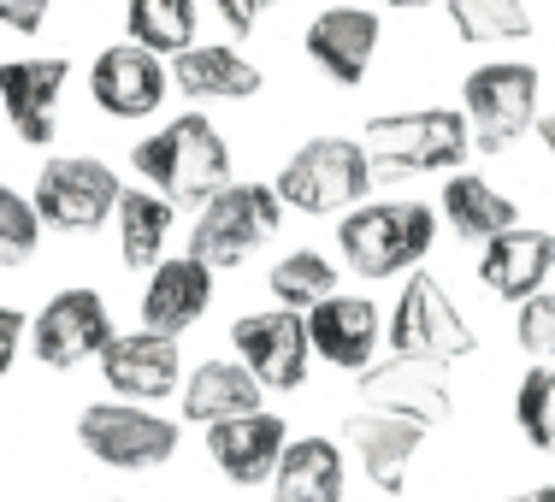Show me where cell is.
<instances>
[{
	"label": "cell",
	"instance_id": "10",
	"mask_svg": "<svg viewBox=\"0 0 555 502\" xmlns=\"http://www.w3.org/2000/svg\"><path fill=\"white\" fill-rule=\"evenodd\" d=\"M171 95V72L166 54L142 42H113L101 48V60L89 65V101H95L118 125H137V118H154Z\"/></svg>",
	"mask_w": 555,
	"mask_h": 502
},
{
	"label": "cell",
	"instance_id": "20",
	"mask_svg": "<svg viewBox=\"0 0 555 502\" xmlns=\"http://www.w3.org/2000/svg\"><path fill=\"white\" fill-rule=\"evenodd\" d=\"M284 443H289L284 420L267 414V408L231 414V420H214V426H207V455H214V467L231 485H267L278 455H284Z\"/></svg>",
	"mask_w": 555,
	"mask_h": 502
},
{
	"label": "cell",
	"instance_id": "15",
	"mask_svg": "<svg viewBox=\"0 0 555 502\" xmlns=\"http://www.w3.org/2000/svg\"><path fill=\"white\" fill-rule=\"evenodd\" d=\"M378 42H385V24H378L373 7H325L301 30V54L343 89L366 83V72L378 60Z\"/></svg>",
	"mask_w": 555,
	"mask_h": 502
},
{
	"label": "cell",
	"instance_id": "28",
	"mask_svg": "<svg viewBox=\"0 0 555 502\" xmlns=\"http://www.w3.org/2000/svg\"><path fill=\"white\" fill-rule=\"evenodd\" d=\"M195 18H202L195 0H125L130 42L154 48V54H178V48H190L195 42Z\"/></svg>",
	"mask_w": 555,
	"mask_h": 502
},
{
	"label": "cell",
	"instance_id": "1",
	"mask_svg": "<svg viewBox=\"0 0 555 502\" xmlns=\"http://www.w3.org/2000/svg\"><path fill=\"white\" fill-rule=\"evenodd\" d=\"M130 166H137V178H149L166 202L202 207L219 183H231V142L219 137V125L207 113H178L130 149Z\"/></svg>",
	"mask_w": 555,
	"mask_h": 502
},
{
	"label": "cell",
	"instance_id": "38",
	"mask_svg": "<svg viewBox=\"0 0 555 502\" xmlns=\"http://www.w3.org/2000/svg\"><path fill=\"white\" fill-rule=\"evenodd\" d=\"M385 7H431V0H385Z\"/></svg>",
	"mask_w": 555,
	"mask_h": 502
},
{
	"label": "cell",
	"instance_id": "13",
	"mask_svg": "<svg viewBox=\"0 0 555 502\" xmlns=\"http://www.w3.org/2000/svg\"><path fill=\"white\" fill-rule=\"evenodd\" d=\"M113 343V313L101 289H60L54 301H42V313L30 320V349L42 366H83L95 361L101 349Z\"/></svg>",
	"mask_w": 555,
	"mask_h": 502
},
{
	"label": "cell",
	"instance_id": "33",
	"mask_svg": "<svg viewBox=\"0 0 555 502\" xmlns=\"http://www.w3.org/2000/svg\"><path fill=\"white\" fill-rule=\"evenodd\" d=\"M54 12V0H0V30L12 36H36Z\"/></svg>",
	"mask_w": 555,
	"mask_h": 502
},
{
	"label": "cell",
	"instance_id": "31",
	"mask_svg": "<svg viewBox=\"0 0 555 502\" xmlns=\"http://www.w3.org/2000/svg\"><path fill=\"white\" fill-rule=\"evenodd\" d=\"M42 248V214L24 190L0 183V267H30Z\"/></svg>",
	"mask_w": 555,
	"mask_h": 502
},
{
	"label": "cell",
	"instance_id": "2",
	"mask_svg": "<svg viewBox=\"0 0 555 502\" xmlns=\"http://www.w3.org/2000/svg\"><path fill=\"white\" fill-rule=\"evenodd\" d=\"M438 243V214L426 202H373L366 195L361 207H349L337 224V255L354 279L385 284L414 272L420 260Z\"/></svg>",
	"mask_w": 555,
	"mask_h": 502
},
{
	"label": "cell",
	"instance_id": "34",
	"mask_svg": "<svg viewBox=\"0 0 555 502\" xmlns=\"http://www.w3.org/2000/svg\"><path fill=\"white\" fill-rule=\"evenodd\" d=\"M278 7V0H214V12L224 18V30L231 36H255L260 30V18Z\"/></svg>",
	"mask_w": 555,
	"mask_h": 502
},
{
	"label": "cell",
	"instance_id": "11",
	"mask_svg": "<svg viewBox=\"0 0 555 502\" xmlns=\"http://www.w3.org/2000/svg\"><path fill=\"white\" fill-rule=\"evenodd\" d=\"M72 83V60L65 54H18L0 60V113H7L12 137L48 149L60 130V101Z\"/></svg>",
	"mask_w": 555,
	"mask_h": 502
},
{
	"label": "cell",
	"instance_id": "6",
	"mask_svg": "<svg viewBox=\"0 0 555 502\" xmlns=\"http://www.w3.org/2000/svg\"><path fill=\"white\" fill-rule=\"evenodd\" d=\"M278 224H284V202H278L272 183H219V190L195 207L190 255H202L214 272L243 267Z\"/></svg>",
	"mask_w": 555,
	"mask_h": 502
},
{
	"label": "cell",
	"instance_id": "29",
	"mask_svg": "<svg viewBox=\"0 0 555 502\" xmlns=\"http://www.w3.org/2000/svg\"><path fill=\"white\" fill-rule=\"evenodd\" d=\"M449 24H455L461 42H526L532 36V12H526V0H443Z\"/></svg>",
	"mask_w": 555,
	"mask_h": 502
},
{
	"label": "cell",
	"instance_id": "17",
	"mask_svg": "<svg viewBox=\"0 0 555 502\" xmlns=\"http://www.w3.org/2000/svg\"><path fill=\"white\" fill-rule=\"evenodd\" d=\"M420 438H426V426L408 420V414H390V408L361 402V414L343 420V443L354 449L366 485H378L385 497L408 491V467H414V455H420Z\"/></svg>",
	"mask_w": 555,
	"mask_h": 502
},
{
	"label": "cell",
	"instance_id": "14",
	"mask_svg": "<svg viewBox=\"0 0 555 502\" xmlns=\"http://www.w3.org/2000/svg\"><path fill=\"white\" fill-rule=\"evenodd\" d=\"M354 385H361L366 408H390V414H408V420H420V426H443V420L455 414L443 361H426V355L396 349L390 361H366Z\"/></svg>",
	"mask_w": 555,
	"mask_h": 502
},
{
	"label": "cell",
	"instance_id": "12",
	"mask_svg": "<svg viewBox=\"0 0 555 502\" xmlns=\"http://www.w3.org/2000/svg\"><path fill=\"white\" fill-rule=\"evenodd\" d=\"M231 349L267 390H296L301 378H308V361H313L308 313L278 308V301L267 313H243V320L231 325Z\"/></svg>",
	"mask_w": 555,
	"mask_h": 502
},
{
	"label": "cell",
	"instance_id": "24",
	"mask_svg": "<svg viewBox=\"0 0 555 502\" xmlns=\"http://www.w3.org/2000/svg\"><path fill=\"white\" fill-rule=\"evenodd\" d=\"M438 214L449 219V231L467 236V243H491L508 224H520V207H514L491 178H479V171H449V183L438 195Z\"/></svg>",
	"mask_w": 555,
	"mask_h": 502
},
{
	"label": "cell",
	"instance_id": "3",
	"mask_svg": "<svg viewBox=\"0 0 555 502\" xmlns=\"http://www.w3.org/2000/svg\"><path fill=\"white\" fill-rule=\"evenodd\" d=\"M361 149L373 171H461L473 149V125L461 107H408L366 118Z\"/></svg>",
	"mask_w": 555,
	"mask_h": 502
},
{
	"label": "cell",
	"instance_id": "18",
	"mask_svg": "<svg viewBox=\"0 0 555 502\" xmlns=\"http://www.w3.org/2000/svg\"><path fill=\"white\" fill-rule=\"evenodd\" d=\"M214 308V267L202 255H166L160 267H149V284H142V325L149 332H190L202 313Z\"/></svg>",
	"mask_w": 555,
	"mask_h": 502
},
{
	"label": "cell",
	"instance_id": "5",
	"mask_svg": "<svg viewBox=\"0 0 555 502\" xmlns=\"http://www.w3.org/2000/svg\"><path fill=\"white\" fill-rule=\"evenodd\" d=\"M538 95H544V72L532 60L473 65L467 83H461V113L473 125V149L502 154L526 130H538Z\"/></svg>",
	"mask_w": 555,
	"mask_h": 502
},
{
	"label": "cell",
	"instance_id": "26",
	"mask_svg": "<svg viewBox=\"0 0 555 502\" xmlns=\"http://www.w3.org/2000/svg\"><path fill=\"white\" fill-rule=\"evenodd\" d=\"M171 219H178V202H166L160 190H125L113 207V224H118V260L130 272H149L166 260V236H171Z\"/></svg>",
	"mask_w": 555,
	"mask_h": 502
},
{
	"label": "cell",
	"instance_id": "25",
	"mask_svg": "<svg viewBox=\"0 0 555 502\" xmlns=\"http://www.w3.org/2000/svg\"><path fill=\"white\" fill-rule=\"evenodd\" d=\"M260 396H267V385L243 361H202L183 378V420L214 426V420H231V414H255Z\"/></svg>",
	"mask_w": 555,
	"mask_h": 502
},
{
	"label": "cell",
	"instance_id": "4",
	"mask_svg": "<svg viewBox=\"0 0 555 502\" xmlns=\"http://www.w3.org/2000/svg\"><path fill=\"white\" fill-rule=\"evenodd\" d=\"M373 160H366V149L354 137H313L301 142L296 154H289L284 166H278V202L296 207V214H349V207H361L366 195H373Z\"/></svg>",
	"mask_w": 555,
	"mask_h": 502
},
{
	"label": "cell",
	"instance_id": "27",
	"mask_svg": "<svg viewBox=\"0 0 555 502\" xmlns=\"http://www.w3.org/2000/svg\"><path fill=\"white\" fill-rule=\"evenodd\" d=\"M267 289H272L278 308L308 313L337 289V260H325L320 248H289V255H278V267L267 272Z\"/></svg>",
	"mask_w": 555,
	"mask_h": 502
},
{
	"label": "cell",
	"instance_id": "32",
	"mask_svg": "<svg viewBox=\"0 0 555 502\" xmlns=\"http://www.w3.org/2000/svg\"><path fill=\"white\" fill-rule=\"evenodd\" d=\"M514 343L532 355L538 366H555V296H526L520 301V320H514Z\"/></svg>",
	"mask_w": 555,
	"mask_h": 502
},
{
	"label": "cell",
	"instance_id": "35",
	"mask_svg": "<svg viewBox=\"0 0 555 502\" xmlns=\"http://www.w3.org/2000/svg\"><path fill=\"white\" fill-rule=\"evenodd\" d=\"M24 343H30V320H24L18 308H7V301H0V373H12V361H18Z\"/></svg>",
	"mask_w": 555,
	"mask_h": 502
},
{
	"label": "cell",
	"instance_id": "30",
	"mask_svg": "<svg viewBox=\"0 0 555 502\" xmlns=\"http://www.w3.org/2000/svg\"><path fill=\"white\" fill-rule=\"evenodd\" d=\"M514 420H520L526 443L555 461V366H532V373L520 378V390H514Z\"/></svg>",
	"mask_w": 555,
	"mask_h": 502
},
{
	"label": "cell",
	"instance_id": "22",
	"mask_svg": "<svg viewBox=\"0 0 555 502\" xmlns=\"http://www.w3.org/2000/svg\"><path fill=\"white\" fill-rule=\"evenodd\" d=\"M171 89H183L190 101H255L267 89L260 65L231 42H190L171 54Z\"/></svg>",
	"mask_w": 555,
	"mask_h": 502
},
{
	"label": "cell",
	"instance_id": "23",
	"mask_svg": "<svg viewBox=\"0 0 555 502\" xmlns=\"http://www.w3.org/2000/svg\"><path fill=\"white\" fill-rule=\"evenodd\" d=\"M272 502H343V443L289 438L272 467Z\"/></svg>",
	"mask_w": 555,
	"mask_h": 502
},
{
	"label": "cell",
	"instance_id": "7",
	"mask_svg": "<svg viewBox=\"0 0 555 502\" xmlns=\"http://www.w3.org/2000/svg\"><path fill=\"white\" fill-rule=\"evenodd\" d=\"M77 443L113 473H154L178 455V426L149 402H89L77 420Z\"/></svg>",
	"mask_w": 555,
	"mask_h": 502
},
{
	"label": "cell",
	"instance_id": "37",
	"mask_svg": "<svg viewBox=\"0 0 555 502\" xmlns=\"http://www.w3.org/2000/svg\"><path fill=\"white\" fill-rule=\"evenodd\" d=\"M508 502H555V485H538V491H520V497H508Z\"/></svg>",
	"mask_w": 555,
	"mask_h": 502
},
{
	"label": "cell",
	"instance_id": "21",
	"mask_svg": "<svg viewBox=\"0 0 555 502\" xmlns=\"http://www.w3.org/2000/svg\"><path fill=\"white\" fill-rule=\"evenodd\" d=\"M550 272H555V231H532V224H508L479 255V284L496 301L538 296L550 284Z\"/></svg>",
	"mask_w": 555,
	"mask_h": 502
},
{
	"label": "cell",
	"instance_id": "9",
	"mask_svg": "<svg viewBox=\"0 0 555 502\" xmlns=\"http://www.w3.org/2000/svg\"><path fill=\"white\" fill-rule=\"evenodd\" d=\"M385 343L402 355H426V361H461V355H473V325L455 313V301H449V289L438 279H426V272H414V279L402 284V296H396L390 320H385Z\"/></svg>",
	"mask_w": 555,
	"mask_h": 502
},
{
	"label": "cell",
	"instance_id": "8",
	"mask_svg": "<svg viewBox=\"0 0 555 502\" xmlns=\"http://www.w3.org/2000/svg\"><path fill=\"white\" fill-rule=\"evenodd\" d=\"M118 195H125V183H118V171L107 160H89V154H60V160H42L36 171V214H42L48 231H101V224L113 219Z\"/></svg>",
	"mask_w": 555,
	"mask_h": 502
},
{
	"label": "cell",
	"instance_id": "36",
	"mask_svg": "<svg viewBox=\"0 0 555 502\" xmlns=\"http://www.w3.org/2000/svg\"><path fill=\"white\" fill-rule=\"evenodd\" d=\"M538 142H544L550 160H555V113H538Z\"/></svg>",
	"mask_w": 555,
	"mask_h": 502
},
{
	"label": "cell",
	"instance_id": "19",
	"mask_svg": "<svg viewBox=\"0 0 555 502\" xmlns=\"http://www.w3.org/2000/svg\"><path fill=\"white\" fill-rule=\"evenodd\" d=\"M308 343L313 355H325L343 373H361L366 361H378V343H385V313L373 308L366 296H332L320 308H308Z\"/></svg>",
	"mask_w": 555,
	"mask_h": 502
},
{
	"label": "cell",
	"instance_id": "16",
	"mask_svg": "<svg viewBox=\"0 0 555 502\" xmlns=\"http://www.w3.org/2000/svg\"><path fill=\"white\" fill-rule=\"evenodd\" d=\"M101 361V378L113 385V396L125 402H166L183 378V355H178V337L166 332H113V343L95 355Z\"/></svg>",
	"mask_w": 555,
	"mask_h": 502
}]
</instances>
